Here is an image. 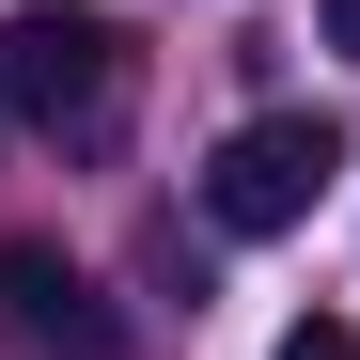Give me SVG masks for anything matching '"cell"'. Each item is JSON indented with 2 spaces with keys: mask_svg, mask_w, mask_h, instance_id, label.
<instances>
[{
  "mask_svg": "<svg viewBox=\"0 0 360 360\" xmlns=\"http://www.w3.org/2000/svg\"><path fill=\"white\" fill-rule=\"evenodd\" d=\"M141 94V47L94 16V0H16L0 16V110H16L32 141H110Z\"/></svg>",
  "mask_w": 360,
  "mask_h": 360,
  "instance_id": "obj_1",
  "label": "cell"
},
{
  "mask_svg": "<svg viewBox=\"0 0 360 360\" xmlns=\"http://www.w3.org/2000/svg\"><path fill=\"white\" fill-rule=\"evenodd\" d=\"M329 172H345V126H329V110H266V126H235L204 157V219L219 235H297Z\"/></svg>",
  "mask_w": 360,
  "mask_h": 360,
  "instance_id": "obj_2",
  "label": "cell"
},
{
  "mask_svg": "<svg viewBox=\"0 0 360 360\" xmlns=\"http://www.w3.org/2000/svg\"><path fill=\"white\" fill-rule=\"evenodd\" d=\"M0 297H16V329H32L47 360H110V314H94V282H79L63 251H0Z\"/></svg>",
  "mask_w": 360,
  "mask_h": 360,
  "instance_id": "obj_3",
  "label": "cell"
},
{
  "mask_svg": "<svg viewBox=\"0 0 360 360\" xmlns=\"http://www.w3.org/2000/svg\"><path fill=\"white\" fill-rule=\"evenodd\" d=\"M282 360H360V329H345V314H297V329H282Z\"/></svg>",
  "mask_w": 360,
  "mask_h": 360,
  "instance_id": "obj_4",
  "label": "cell"
},
{
  "mask_svg": "<svg viewBox=\"0 0 360 360\" xmlns=\"http://www.w3.org/2000/svg\"><path fill=\"white\" fill-rule=\"evenodd\" d=\"M329 47H360V0H329Z\"/></svg>",
  "mask_w": 360,
  "mask_h": 360,
  "instance_id": "obj_5",
  "label": "cell"
}]
</instances>
